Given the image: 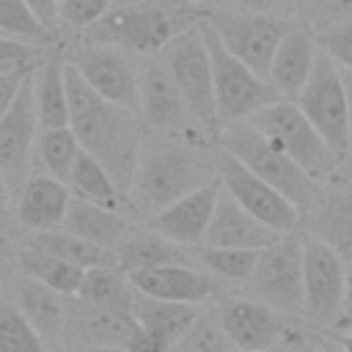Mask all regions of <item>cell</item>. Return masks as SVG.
<instances>
[{
  "mask_svg": "<svg viewBox=\"0 0 352 352\" xmlns=\"http://www.w3.org/2000/svg\"><path fill=\"white\" fill-rule=\"evenodd\" d=\"M66 94H69V126L77 135L80 148L96 157L110 170L121 192L129 195L143 146V121L138 110L99 96L69 60H66Z\"/></svg>",
  "mask_w": 352,
  "mask_h": 352,
  "instance_id": "1",
  "label": "cell"
},
{
  "mask_svg": "<svg viewBox=\"0 0 352 352\" xmlns=\"http://www.w3.org/2000/svg\"><path fill=\"white\" fill-rule=\"evenodd\" d=\"M217 179V148L209 151L192 135H143L135 179L129 187V204L154 214L190 190Z\"/></svg>",
  "mask_w": 352,
  "mask_h": 352,
  "instance_id": "2",
  "label": "cell"
},
{
  "mask_svg": "<svg viewBox=\"0 0 352 352\" xmlns=\"http://www.w3.org/2000/svg\"><path fill=\"white\" fill-rule=\"evenodd\" d=\"M201 16L184 11V6H113L102 19L88 25L82 33L91 41L118 47L132 55H160L173 36L195 25Z\"/></svg>",
  "mask_w": 352,
  "mask_h": 352,
  "instance_id": "3",
  "label": "cell"
},
{
  "mask_svg": "<svg viewBox=\"0 0 352 352\" xmlns=\"http://www.w3.org/2000/svg\"><path fill=\"white\" fill-rule=\"evenodd\" d=\"M217 140L236 160H242L256 176L272 184L280 195H286L300 212H311L322 195V184L314 182L286 151H280L270 138H264L248 118L220 124Z\"/></svg>",
  "mask_w": 352,
  "mask_h": 352,
  "instance_id": "4",
  "label": "cell"
},
{
  "mask_svg": "<svg viewBox=\"0 0 352 352\" xmlns=\"http://www.w3.org/2000/svg\"><path fill=\"white\" fill-rule=\"evenodd\" d=\"M198 28L204 33V41H206V50H209V60H212L214 102H217L220 124L245 121L253 113H258L261 107H267L275 99H280L278 88L267 77L253 72L248 63H242L236 55H231L223 47V41L217 38V33L212 30V25L204 16L198 19Z\"/></svg>",
  "mask_w": 352,
  "mask_h": 352,
  "instance_id": "5",
  "label": "cell"
},
{
  "mask_svg": "<svg viewBox=\"0 0 352 352\" xmlns=\"http://www.w3.org/2000/svg\"><path fill=\"white\" fill-rule=\"evenodd\" d=\"M248 121L264 138H270L280 151H286L314 182L324 184L336 173L338 162H336L330 146L314 129V124L305 118V113L300 110V104L294 99L280 96L272 104L253 113Z\"/></svg>",
  "mask_w": 352,
  "mask_h": 352,
  "instance_id": "6",
  "label": "cell"
},
{
  "mask_svg": "<svg viewBox=\"0 0 352 352\" xmlns=\"http://www.w3.org/2000/svg\"><path fill=\"white\" fill-rule=\"evenodd\" d=\"M160 55L168 63L195 124L206 135L217 138L220 118H217V102H214V77H212V60H209V50L198 22L184 28L179 36H173Z\"/></svg>",
  "mask_w": 352,
  "mask_h": 352,
  "instance_id": "7",
  "label": "cell"
},
{
  "mask_svg": "<svg viewBox=\"0 0 352 352\" xmlns=\"http://www.w3.org/2000/svg\"><path fill=\"white\" fill-rule=\"evenodd\" d=\"M305 118L314 129L324 138L338 165L349 162V107H346V88L341 77V66L327 58L322 50L316 55L314 72L302 91L294 96Z\"/></svg>",
  "mask_w": 352,
  "mask_h": 352,
  "instance_id": "8",
  "label": "cell"
},
{
  "mask_svg": "<svg viewBox=\"0 0 352 352\" xmlns=\"http://www.w3.org/2000/svg\"><path fill=\"white\" fill-rule=\"evenodd\" d=\"M245 286L248 297L261 300L283 316L302 314V236L289 231L258 250V261Z\"/></svg>",
  "mask_w": 352,
  "mask_h": 352,
  "instance_id": "9",
  "label": "cell"
},
{
  "mask_svg": "<svg viewBox=\"0 0 352 352\" xmlns=\"http://www.w3.org/2000/svg\"><path fill=\"white\" fill-rule=\"evenodd\" d=\"M204 19L212 25L223 47L231 55H236L242 63H248L253 72H258L261 77L270 74L275 47L283 38V33L292 28V22H283L272 14L236 11V8H223V6L204 14Z\"/></svg>",
  "mask_w": 352,
  "mask_h": 352,
  "instance_id": "10",
  "label": "cell"
},
{
  "mask_svg": "<svg viewBox=\"0 0 352 352\" xmlns=\"http://www.w3.org/2000/svg\"><path fill=\"white\" fill-rule=\"evenodd\" d=\"M138 116L143 126L160 135H192V129L204 132L190 116L162 55H143L138 66Z\"/></svg>",
  "mask_w": 352,
  "mask_h": 352,
  "instance_id": "11",
  "label": "cell"
},
{
  "mask_svg": "<svg viewBox=\"0 0 352 352\" xmlns=\"http://www.w3.org/2000/svg\"><path fill=\"white\" fill-rule=\"evenodd\" d=\"M346 261L319 236H302V314L316 324H333L344 314Z\"/></svg>",
  "mask_w": 352,
  "mask_h": 352,
  "instance_id": "12",
  "label": "cell"
},
{
  "mask_svg": "<svg viewBox=\"0 0 352 352\" xmlns=\"http://www.w3.org/2000/svg\"><path fill=\"white\" fill-rule=\"evenodd\" d=\"M38 116L33 102V72L22 80L11 107L0 118V170L8 179L14 195L36 168V143H38Z\"/></svg>",
  "mask_w": 352,
  "mask_h": 352,
  "instance_id": "13",
  "label": "cell"
},
{
  "mask_svg": "<svg viewBox=\"0 0 352 352\" xmlns=\"http://www.w3.org/2000/svg\"><path fill=\"white\" fill-rule=\"evenodd\" d=\"M217 176H220V184L264 226L280 234H289L297 228L300 209L223 146H217Z\"/></svg>",
  "mask_w": 352,
  "mask_h": 352,
  "instance_id": "14",
  "label": "cell"
},
{
  "mask_svg": "<svg viewBox=\"0 0 352 352\" xmlns=\"http://www.w3.org/2000/svg\"><path fill=\"white\" fill-rule=\"evenodd\" d=\"M63 58L82 74V80L99 96L138 110V66L124 50L82 38L69 47Z\"/></svg>",
  "mask_w": 352,
  "mask_h": 352,
  "instance_id": "15",
  "label": "cell"
},
{
  "mask_svg": "<svg viewBox=\"0 0 352 352\" xmlns=\"http://www.w3.org/2000/svg\"><path fill=\"white\" fill-rule=\"evenodd\" d=\"M220 327L231 338L234 349L267 352L286 338L283 314L253 297H223L214 308Z\"/></svg>",
  "mask_w": 352,
  "mask_h": 352,
  "instance_id": "16",
  "label": "cell"
},
{
  "mask_svg": "<svg viewBox=\"0 0 352 352\" xmlns=\"http://www.w3.org/2000/svg\"><path fill=\"white\" fill-rule=\"evenodd\" d=\"M138 322L132 314L121 311H107L99 305H91L80 300L77 294L66 297V314H63V330L58 349H72V346H110V344H124L135 336Z\"/></svg>",
  "mask_w": 352,
  "mask_h": 352,
  "instance_id": "17",
  "label": "cell"
},
{
  "mask_svg": "<svg viewBox=\"0 0 352 352\" xmlns=\"http://www.w3.org/2000/svg\"><path fill=\"white\" fill-rule=\"evenodd\" d=\"M217 192H220V176L190 190L187 195L176 198L160 212L148 214V226L182 248H195L204 242L206 226L217 204Z\"/></svg>",
  "mask_w": 352,
  "mask_h": 352,
  "instance_id": "18",
  "label": "cell"
},
{
  "mask_svg": "<svg viewBox=\"0 0 352 352\" xmlns=\"http://www.w3.org/2000/svg\"><path fill=\"white\" fill-rule=\"evenodd\" d=\"M283 234L264 226L258 217H253L223 184L217 192V204L212 212V220L206 226L201 245L214 248H245V250H264L272 242H278Z\"/></svg>",
  "mask_w": 352,
  "mask_h": 352,
  "instance_id": "19",
  "label": "cell"
},
{
  "mask_svg": "<svg viewBox=\"0 0 352 352\" xmlns=\"http://www.w3.org/2000/svg\"><path fill=\"white\" fill-rule=\"evenodd\" d=\"M126 275L140 294H148L157 300L201 305L217 292V278L190 264H162V267L135 270Z\"/></svg>",
  "mask_w": 352,
  "mask_h": 352,
  "instance_id": "20",
  "label": "cell"
},
{
  "mask_svg": "<svg viewBox=\"0 0 352 352\" xmlns=\"http://www.w3.org/2000/svg\"><path fill=\"white\" fill-rule=\"evenodd\" d=\"M6 300H11L16 305V311L33 324V330L47 344L58 346L60 330H63V314H66V294L50 289L47 283H41L14 267L8 286H6Z\"/></svg>",
  "mask_w": 352,
  "mask_h": 352,
  "instance_id": "21",
  "label": "cell"
},
{
  "mask_svg": "<svg viewBox=\"0 0 352 352\" xmlns=\"http://www.w3.org/2000/svg\"><path fill=\"white\" fill-rule=\"evenodd\" d=\"M72 201V190L66 182L33 170L28 182L22 184L16 195V223L25 231H47V228H60L66 209Z\"/></svg>",
  "mask_w": 352,
  "mask_h": 352,
  "instance_id": "22",
  "label": "cell"
},
{
  "mask_svg": "<svg viewBox=\"0 0 352 352\" xmlns=\"http://www.w3.org/2000/svg\"><path fill=\"white\" fill-rule=\"evenodd\" d=\"M316 55H319V44L311 30L292 25L283 33V38L275 47L270 74H267L283 99H294L302 91V85L308 82V77L314 72Z\"/></svg>",
  "mask_w": 352,
  "mask_h": 352,
  "instance_id": "23",
  "label": "cell"
},
{
  "mask_svg": "<svg viewBox=\"0 0 352 352\" xmlns=\"http://www.w3.org/2000/svg\"><path fill=\"white\" fill-rule=\"evenodd\" d=\"M60 228L80 236V239H88V242L102 245L107 250H116L132 226L126 223V217L118 209H110V206L85 201L80 195H72Z\"/></svg>",
  "mask_w": 352,
  "mask_h": 352,
  "instance_id": "24",
  "label": "cell"
},
{
  "mask_svg": "<svg viewBox=\"0 0 352 352\" xmlns=\"http://www.w3.org/2000/svg\"><path fill=\"white\" fill-rule=\"evenodd\" d=\"M33 102L41 129L69 126V94H66V58L60 50L44 52L33 69Z\"/></svg>",
  "mask_w": 352,
  "mask_h": 352,
  "instance_id": "25",
  "label": "cell"
},
{
  "mask_svg": "<svg viewBox=\"0 0 352 352\" xmlns=\"http://www.w3.org/2000/svg\"><path fill=\"white\" fill-rule=\"evenodd\" d=\"M311 214H314V236L330 245L349 264L352 261V187L322 190Z\"/></svg>",
  "mask_w": 352,
  "mask_h": 352,
  "instance_id": "26",
  "label": "cell"
},
{
  "mask_svg": "<svg viewBox=\"0 0 352 352\" xmlns=\"http://www.w3.org/2000/svg\"><path fill=\"white\" fill-rule=\"evenodd\" d=\"M116 258H118V267L126 272L162 267V264H190L187 248L170 242L168 236H162L151 226L129 228V234L116 248Z\"/></svg>",
  "mask_w": 352,
  "mask_h": 352,
  "instance_id": "27",
  "label": "cell"
},
{
  "mask_svg": "<svg viewBox=\"0 0 352 352\" xmlns=\"http://www.w3.org/2000/svg\"><path fill=\"white\" fill-rule=\"evenodd\" d=\"M201 314L198 305L192 302H173V300H157L148 294H140L135 289V302H132V316L135 322L151 333L154 338H160L165 346H173L179 341V336L195 322V316Z\"/></svg>",
  "mask_w": 352,
  "mask_h": 352,
  "instance_id": "28",
  "label": "cell"
},
{
  "mask_svg": "<svg viewBox=\"0 0 352 352\" xmlns=\"http://www.w3.org/2000/svg\"><path fill=\"white\" fill-rule=\"evenodd\" d=\"M22 245H30V248H38V250H47L58 258H66L82 270H91V267H104V264H118L116 258V250H107L102 245H94L88 239H80L63 228H47V231H25V236L19 239Z\"/></svg>",
  "mask_w": 352,
  "mask_h": 352,
  "instance_id": "29",
  "label": "cell"
},
{
  "mask_svg": "<svg viewBox=\"0 0 352 352\" xmlns=\"http://www.w3.org/2000/svg\"><path fill=\"white\" fill-rule=\"evenodd\" d=\"M77 297L91 305L107 308V311L132 314L135 286H132L126 270H121L118 264H104V267H91L82 272Z\"/></svg>",
  "mask_w": 352,
  "mask_h": 352,
  "instance_id": "30",
  "label": "cell"
},
{
  "mask_svg": "<svg viewBox=\"0 0 352 352\" xmlns=\"http://www.w3.org/2000/svg\"><path fill=\"white\" fill-rule=\"evenodd\" d=\"M14 267L41 283H47L50 289L60 292V294H77V286L82 280V267L66 261V258H58L47 250H38V248H30V245H22L16 242V250H14Z\"/></svg>",
  "mask_w": 352,
  "mask_h": 352,
  "instance_id": "31",
  "label": "cell"
},
{
  "mask_svg": "<svg viewBox=\"0 0 352 352\" xmlns=\"http://www.w3.org/2000/svg\"><path fill=\"white\" fill-rule=\"evenodd\" d=\"M66 184H69L72 195H80L85 201H94V204H102L110 209H121L126 201V195L121 192V187L110 176V170L96 157H91L88 151L77 154V162H74Z\"/></svg>",
  "mask_w": 352,
  "mask_h": 352,
  "instance_id": "32",
  "label": "cell"
},
{
  "mask_svg": "<svg viewBox=\"0 0 352 352\" xmlns=\"http://www.w3.org/2000/svg\"><path fill=\"white\" fill-rule=\"evenodd\" d=\"M80 151L82 148H80V140L72 132V126L41 129L38 143H36V165L41 168V173H50L60 182H69Z\"/></svg>",
  "mask_w": 352,
  "mask_h": 352,
  "instance_id": "33",
  "label": "cell"
},
{
  "mask_svg": "<svg viewBox=\"0 0 352 352\" xmlns=\"http://www.w3.org/2000/svg\"><path fill=\"white\" fill-rule=\"evenodd\" d=\"M195 261L214 275L217 280H231V283H248L253 275V267L258 261V250H245V248H214V245H195L192 248Z\"/></svg>",
  "mask_w": 352,
  "mask_h": 352,
  "instance_id": "34",
  "label": "cell"
},
{
  "mask_svg": "<svg viewBox=\"0 0 352 352\" xmlns=\"http://www.w3.org/2000/svg\"><path fill=\"white\" fill-rule=\"evenodd\" d=\"M0 352H47V341L6 297L0 300Z\"/></svg>",
  "mask_w": 352,
  "mask_h": 352,
  "instance_id": "35",
  "label": "cell"
},
{
  "mask_svg": "<svg viewBox=\"0 0 352 352\" xmlns=\"http://www.w3.org/2000/svg\"><path fill=\"white\" fill-rule=\"evenodd\" d=\"M170 352H234L231 338L220 327L217 314H198L195 322L179 336V341L170 346Z\"/></svg>",
  "mask_w": 352,
  "mask_h": 352,
  "instance_id": "36",
  "label": "cell"
},
{
  "mask_svg": "<svg viewBox=\"0 0 352 352\" xmlns=\"http://www.w3.org/2000/svg\"><path fill=\"white\" fill-rule=\"evenodd\" d=\"M0 33L41 47H50L55 41V30L41 25L22 0H0Z\"/></svg>",
  "mask_w": 352,
  "mask_h": 352,
  "instance_id": "37",
  "label": "cell"
},
{
  "mask_svg": "<svg viewBox=\"0 0 352 352\" xmlns=\"http://www.w3.org/2000/svg\"><path fill=\"white\" fill-rule=\"evenodd\" d=\"M44 52H47V47H41V44H30V41L0 33V74L3 72H30L38 66Z\"/></svg>",
  "mask_w": 352,
  "mask_h": 352,
  "instance_id": "38",
  "label": "cell"
},
{
  "mask_svg": "<svg viewBox=\"0 0 352 352\" xmlns=\"http://www.w3.org/2000/svg\"><path fill=\"white\" fill-rule=\"evenodd\" d=\"M113 6L116 0H58V25L69 30H85Z\"/></svg>",
  "mask_w": 352,
  "mask_h": 352,
  "instance_id": "39",
  "label": "cell"
},
{
  "mask_svg": "<svg viewBox=\"0 0 352 352\" xmlns=\"http://www.w3.org/2000/svg\"><path fill=\"white\" fill-rule=\"evenodd\" d=\"M314 36H316L319 50L327 58H333L341 69H352V19L319 28Z\"/></svg>",
  "mask_w": 352,
  "mask_h": 352,
  "instance_id": "40",
  "label": "cell"
},
{
  "mask_svg": "<svg viewBox=\"0 0 352 352\" xmlns=\"http://www.w3.org/2000/svg\"><path fill=\"white\" fill-rule=\"evenodd\" d=\"M311 16L316 19V30L333 22L352 19V0H305Z\"/></svg>",
  "mask_w": 352,
  "mask_h": 352,
  "instance_id": "41",
  "label": "cell"
},
{
  "mask_svg": "<svg viewBox=\"0 0 352 352\" xmlns=\"http://www.w3.org/2000/svg\"><path fill=\"white\" fill-rule=\"evenodd\" d=\"M30 72H33V69H30ZM30 72H3V74H0V118H3L6 110L11 107V102H14V96H16L19 85H22V80H25Z\"/></svg>",
  "mask_w": 352,
  "mask_h": 352,
  "instance_id": "42",
  "label": "cell"
},
{
  "mask_svg": "<svg viewBox=\"0 0 352 352\" xmlns=\"http://www.w3.org/2000/svg\"><path fill=\"white\" fill-rule=\"evenodd\" d=\"M22 3L33 11V16L41 25H47L50 30L58 28V0H22Z\"/></svg>",
  "mask_w": 352,
  "mask_h": 352,
  "instance_id": "43",
  "label": "cell"
},
{
  "mask_svg": "<svg viewBox=\"0 0 352 352\" xmlns=\"http://www.w3.org/2000/svg\"><path fill=\"white\" fill-rule=\"evenodd\" d=\"M14 201H16V195H14L8 179H6L3 170H0V234L6 231V226H8V220H11V212L16 209Z\"/></svg>",
  "mask_w": 352,
  "mask_h": 352,
  "instance_id": "44",
  "label": "cell"
},
{
  "mask_svg": "<svg viewBox=\"0 0 352 352\" xmlns=\"http://www.w3.org/2000/svg\"><path fill=\"white\" fill-rule=\"evenodd\" d=\"M278 0H226L223 8H236V11H261L270 14Z\"/></svg>",
  "mask_w": 352,
  "mask_h": 352,
  "instance_id": "45",
  "label": "cell"
},
{
  "mask_svg": "<svg viewBox=\"0 0 352 352\" xmlns=\"http://www.w3.org/2000/svg\"><path fill=\"white\" fill-rule=\"evenodd\" d=\"M344 88H346V107H349V162H352V69H341Z\"/></svg>",
  "mask_w": 352,
  "mask_h": 352,
  "instance_id": "46",
  "label": "cell"
},
{
  "mask_svg": "<svg viewBox=\"0 0 352 352\" xmlns=\"http://www.w3.org/2000/svg\"><path fill=\"white\" fill-rule=\"evenodd\" d=\"M14 264V261H11ZM8 264V256L3 253V248H0V300L6 297V286H8V278H11V272H14V267Z\"/></svg>",
  "mask_w": 352,
  "mask_h": 352,
  "instance_id": "47",
  "label": "cell"
},
{
  "mask_svg": "<svg viewBox=\"0 0 352 352\" xmlns=\"http://www.w3.org/2000/svg\"><path fill=\"white\" fill-rule=\"evenodd\" d=\"M60 352H132V349H126L124 344H110V346H72Z\"/></svg>",
  "mask_w": 352,
  "mask_h": 352,
  "instance_id": "48",
  "label": "cell"
},
{
  "mask_svg": "<svg viewBox=\"0 0 352 352\" xmlns=\"http://www.w3.org/2000/svg\"><path fill=\"white\" fill-rule=\"evenodd\" d=\"M275 352H319V349H314V346H308V344H302V341H280L278 346H275Z\"/></svg>",
  "mask_w": 352,
  "mask_h": 352,
  "instance_id": "49",
  "label": "cell"
},
{
  "mask_svg": "<svg viewBox=\"0 0 352 352\" xmlns=\"http://www.w3.org/2000/svg\"><path fill=\"white\" fill-rule=\"evenodd\" d=\"M344 314L352 319V261L346 264V294H344Z\"/></svg>",
  "mask_w": 352,
  "mask_h": 352,
  "instance_id": "50",
  "label": "cell"
},
{
  "mask_svg": "<svg viewBox=\"0 0 352 352\" xmlns=\"http://www.w3.org/2000/svg\"><path fill=\"white\" fill-rule=\"evenodd\" d=\"M143 3H160V6H182L184 0H116V6H143Z\"/></svg>",
  "mask_w": 352,
  "mask_h": 352,
  "instance_id": "51",
  "label": "cell"
},
{
  "mask_svg": "<svg viewBox=\"0 0 352 352\" xmlns=\"http://www.w3.org/2000/svg\"><path fill=\"white\" fill-rule=\"evenodd\" d=\"M344 352H352V333L344 338Z\"/></svg>",
  "mask_w": 352,
  "mask_h": 352,
  "instance_id": "52",
  "label": "cell"
},
{
  "mask_svg": "<svg viewBox=\"0 0 352 352\" xmlns=\"http://www.w3.org/2000/svg\"><path fill=\"white\" fill-rule=\"evenodd\" d=\"M234 352H242V349H234ZM267 352H275V349H267Z\"/></svg>",
  "mask_w": 352,
  "mask_h": 352,
  "instance_id": "53",
  "label": "cell"
}]
</instances>
